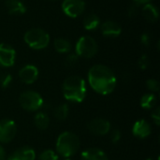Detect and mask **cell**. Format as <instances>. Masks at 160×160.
I'll return each instance as SVG.
<instances>
[{"instance_id":"cell-1","label":"cell","mask_w":160,"mask_h":160,"mask_svg":"<svg viewBox=\"0 0 160 160\" xmlns=\"http://www.w3.org/2000/svg\"><path fill=\"white\" fill-rule=\"evenodd\" d=\"M90 87L98 94L107 96L113 92L117 79L113 71L104 65H95L90 68L87 74Z\"/></svg>"},{"instance_id":"cell-2","label":"cell","mask_w":160,"mask_h":160,"mask_svg":"<svg viewBox=\"0 0 160 160\" xmlns=\"http://www.w3.org/2000/svg\"><path fill=\"white\" fill-rule=\"evenodd\" d=\"M63 95L64 98L74 103H81L86 97V82L80 76H69L63 82Z\"/></svg>"},{"instance_id":"cell-3","label":"cell","mask_w":160,"mask_h":160,"mask_svg":"<svg viewBox=\"0 0 160 160\" xmlns=\"http://www.w3.org/2000/svg\"><path fill=\"white\" fill-rule=\"evenodd\" d=\"M80 148L79 137L70 131L62 132L56 140V154L64 158H69L74 156Z\"/></svg>"},{"instance_id":"cell-4","label":"cell","mask_w":160,"mask_h":160,"mask_svg":"<svg viewBox=\"0 0 160 160\" xmlns=\"http://www.w3.org/2000/svg\"><path fill=\"white\" fill-rule=\"evenodd\" d=\"M23 40L31 49L42 50L49 45L50 35L44 29L32 28L25 32Z\"/></svg>"},{"instance_id":"cell-5","label":"cell","mask_w":160,"mask_h":160,"mask_svg":"<svg viewBox=\"0 0 160 160\" xmlns=\"http://www.w3.org/2000/svg\"><path fill=\"white\" fill-rule=\"evenodd\" d=\"M19 102L22 108L27 112H38L44 105V100L40 94L33 90L23 91L20 95Z\"/></svg>"},{"instance_id":"cell-6","label":"cell","mask_w":160,"mask_h":160,"mask_svg":"<svg viewBox=\"0 0 160 160\" xmlns=\"http://www.w3.org/2000/svg\"><path fill=\"white\" fill-rule=\"evenodd\" d=\"M98 50V42L95 38L90 36L81 37L75 45V53L79 57L92 58L94 57Z\"/></svg>"},{"instance_id":"cell-7","label":"cell","mask_w":160,"mask_h":160,"mask_svg":"<svg viewBox=\"0 0 160 160\" xmlns=\"http://www.w3.org/2000/svg\"><path fill=\"white\" fill-rule=\"evenodd\" d=\"M17 133V126L13 120L2 119L0 120V142H10Z\"/></svg>"},{"instance_id":"cell-8","label":"cell","mask_w":160,"mask_h":160,"mask_svg":"<svg viewBox=\"0 0 160 160\" xmlns=\"http://www.w3.org/2000/svg\"><path fill=\"white\" fill-rule=\"evenodd\" d=\"M64 13L70 18H77L83 13L85 2L83 0H64L62 3Z\"/></svg>"},{"instance_id":"cell-9","label":"cell","mask_w":160,"mask_h":160,"mask_svg":"<svg viewBox=\"0 0 160 160\" xmlns=\"http://www.w3.org/2000/svg\"><path fill=\"white\" fill-rule=\"evenodd\" d=\"M111 123L104 118H95L91 120L88 125V130L97 136H105L111 131Z\"/></svg>"},{"instance_id":"cell-10","label":"cell","mask_w":160,"mask_h":160,"mask_svg":"<svg viewBox=\"0 0 160 160\" xmlns=\"http://www.w3.org/2000/svg\"><path fill=\"white\" fill-rule=\"evenodd\" d=\"M16 52L8 44L0 43V66L4 68H10L15 64Z\"/></svg>"},{"instance_id":"cell-11","label":"cell","mask_w":160,"mask_h":160,"mask_svg":"<svg viewBox=\"0 0 160 160\" xmlns=\"http://www.w3.org/2000/svg\"><path fill=\"white\" fill-rule=\"evenodd\" d=\"M18 76L22 82L32 84L38 78V69L34 65H25L19 70Z\"/></svg>"},{"instance_id":"cell-12","label":"cell","mask_w":160,"mask_h":160,"mask_svg":"<svg viewBox=\"0 0 160 160\" xmlns=\"http://www.w3.org/2000/svg\"><path fill=\"white\" fill-rule=\"evenodd\" d=\"M152 133L151 125L144 119H140L136 121L132 127V134L134 137L143 140L148 138Z\"/></svg>"},{"instance_id":"cell-13","label":"cell","mask_w":160,"mask_h":160,"mask_svg":"<svg viewBox=\"0 0 160 160\" xmlns=\"http://www.w3.org/2000/svg\"><path fill=\"white\" fill-rule=\"evenodd\" d=\"M101 33L106 38H117L122 33L121 26L114 21H106L100 25Z\"/></svg>"},{"instance_id":"cell-14","label":"cell","mask_w":160,"mask_h":160,"mask_svg":"<svg viewBox=\"0 0 160 160\" xmlns=\"http://www.w3.org/2000/svg\"><path fill=\"white\" fill-rule=\"evenodd\" d=\"M36 152L29 146H22L15 150L8 160H35Z\"/></svg>"},{"instance_id":"cell-15","label":"cell","mask_w":160,"mask_h":160,"mask_svg":"<svg viewBox=\"0 0 160 160\" xmlns=\"http://www.w3.org/2000/svg\"><path fill=\"white\" fill-rule=\"evenodd\" d=\"M81 160H109L106 153L96 147L88 148L81 154Z\"/></svg>"},{"instance_id":"cell-16","label":"cell","mask_w":160,"mask_h":160,"mask_svg":"<svg viewBox=\"0 0 160 160\" xmlns=\"http://www.w3.org/2000/svg\"><path fill=\"white\" fill-rule=\"evenodd\" d=\"M7 10L12 15H22L26 12V7L21 0H6Z\"/></svg>"},{"instance_id":"cell-17","label":"cell","mask_w":160,"mask_h":160,"mask_svg":"<svg viewBox=\"0 0 160 160\" xmlns=\"http://www.w3.org/2000/svg\"><path fill=\"white\" fill-rule=\"evenodd\" d=\"M142 11L143 17L149 22H156L158 20V17H159L158 8L154 4L148 3V4L143 5Z\"/></svg>"},{"instance_id":"cell-18","label":"cell","mask_w":160,"mask_h":160,"mask_svg":"<svg viewBox=\"0 0 160 160\" xmlns=\"http://www.w3.org/2000/svg\"><path fill=\"white\" fill-rule=\"evenodd\" d=\"M34 124L36 128L39 130H45L50 125V118L47 112H38L34 116Z\"/></svg>"},{"instance_id":"cell-19","label":"cell","mask_w":160,"mask_h":160,"mask_svg":"<svg viewBox=\"0 0 160 160\" xmlns=\"http://www.w3.org/2000/svg\"><path fill=\"white\" fill-rule=\"evenodd\" d=\"M100 26V18L95 14V13H90L86 15L83 19V27L88 30H96Z\"/></svg>"},{"instance_id":"cell-20","label":"cell","mask_w":160,"mask_h":160,"mask_svg":"<svg viewBox=\"0 0 160 160\" xmlns=\"http://www.w3.org/2000/svg\"><path fill=\"white\" fill-rule=\"evenodd\" d=\"M141 107L144 110H151L157 104V97L154 93L144 94L140 100Z\"/></svg>"},{"instance_id":"cell-21","label":"cell","mask_w":160,"mask_h":160,"mask_svg":"<svg viewBox=\"0 0 160 160\" xmlns=\"http://www.w3.org/2000/svg\"><path fill=\"white\" fill-rule=\"evenodd\" d=\"M53 47L59 53H68L71 50V43L66 38H59L53 41Z\"/></svg>"},{"instance_id":"cell-22","label":"cell","mask_w":160,"mask_h":160,"mask_svg":"<svg viewBox=\"0 0 160 160\" xmlns=\"http://www.w3.org/2000/svg\"><path fill=\"white\" fill-rule=\"evenodd\" d=\"M69 112V109H68V105L66 103H62L60 105H58L55 109H54V116L56 119H58L59 121H63L65 120Z\"/></svg>"},{"instance_id":"cell-23","label":"cell","mask_w":160,"mask_h":160,"mask_svg":"<svg viewBox=\"0 0 160 160\" xmlns=\"http://www.w3.org/2000/svg\"><path fill=\"white\" fill-rule=\"evenodd\" d=\"M59 156L52 149H46L40 153L38 156V160H58Z\"/></svg>"},{"instance_id":"cell-24","label":"cell","mask_w":160,"mask_h":160,"mask_svg":"<svg viewBox=\"0 0 160 160\" xmlns=\"http://www.w3.org/2000/svg\"><path fill=\"white\" fill-rule=\"evenodd\" d=\"M12 75L9 74V73H4L0 76V86L3 88V89H6L8 88L11 82H12Z\"/></svg>"},{"instance_id":"cell-25","label":"cell","mask_w":160,"mask_h":160,"mask_svg":"<svg viewBox=\"0 0 160 160\" xmlns=\"http://www.w3.org/2000/svg\"><path fill=\"white\" fill-rule=\"evenodd\" d=\"M79 62V56L76 53H69L65 60V65L68 68H73Z\"/></svg>"},{"instance_id":"cell-26","label":"cell","mask_w":160,"mask_h":160,"mask_svg":"<svg viewBox=\"0 0 160 160\" xmlns=\"http://www.w3.org/2000/svg\"><path fill=\"white\" fill-rule=\"evenodd\" d=\"M146 87L149 91H151L152 93L155 92H158L160 88V84L158 80L156 79H149L146 81Z\"/></svg>"},{"instance_id":"cell-27","label":"cell","mask_w":160,"mask_h":160,"mask_svg":"<svg viewBox=\"0 0 160 160\" xmlns=\"http://www.w3.org/2000/svg\"><path fill=\"white\" fill-rule=\"evenodd\" d=\"M149 63H150L149 57H148L146 54H142V55L139 58V60H138V66H139V68H140L141 69H142V70H144V69H146V68H148Z\"/></svg>"},{"instance_id":"cell-28","label":"cell","mask_w":160,"mask_h":160,"mask_svg":"<svg viewBox=\"0 0 160 160\" xmlns=\"http://www.w3.org/2000/svg\"><path fill=\"white\" fill-rule=\"evenodd\" d=\"M111 141L113 144H116L120 142L121 140V137H122V134H121V131L119 129H113L112 132H111Z\"/></svg>"},{"instance_id":"cell-29","label":"cell","mask_w":160,"mask_h":160,"mask_svg":"<svg viewBox=\"0 0 160 160\" xmlns=\"http://www.w3.org/2000/svg\"><path fill=\"white\" fill-rule=\"evenodd\" d=\"M139 7L140 6L135 4V3H133L131 6H129L128 8V17L136 16L138 14V12H139Z\"/></svg>"},{"instance_id":"cell-30","label":"cell","mask_w":160,"mask_h":160,"mask_svg":"<svg viewBox=\"0 0 160 160\" xmlns=\"http://www.w3.org/2000/svg\"><path fill=\"white\" fill-rule=\"evenodd\" d=\"M152 41V37L148 32H144L142 36H141V42L142 45L144 46H149L150 43Z\"/></svg>"},{"instance_id":"cell-31","label":"cell","mask_w":160,"mask_h":160,"mask_svg":"<svg viewBox=\"0 0 160 160\" xmlns=\"http://www.w3.org/2000/svg\"><path fill=\"white\" fill-rule=\"evenodd\" d=\"M152 119L154 121V123L156 124V126H159L160 125V108H156L153 112H152Z\"/></svg>"},{"instance_id":"cell-32","label":"cell","mask_w":160,"mask_h":160,"mask_svg":"<svg viewBox=\"0 0 160 160\" xmlns=\"http://www.w3.org/2000/svg\"><path fill=\"white\" fill-rule=\"evenodd\" d=\"M132 1H133V3H135V4L141 6V5H145V4L150 3L152 0H132Z\"/></svg>"},{"instance_id":"cell-33","label":"cell","mask_w":160,"mask_h":160,"mask_svg":"<svg viewBox=\"0 0 160 160\" xmlns=\"http://www.w3.org/2000/svg\"><path fill=\"white\" fill-rule=\"evenodd\" d=\"M0 160H6V151L1 145H0Z\"/></svg>"},{"instance_id":"cell-34","label":"cell","mask_w":160,"mask_h":160,"mask_svg":"<svg viewBox=\"0 0 160 160\" xmlns=\"http://www.w3.org/2000/svg\"><path fill=\"white\" fill-rule=\"evenodd\" d=\"M145 160H153V159H152V158H146Z\"/></svg>"},{"instance_id":"cell-35","label":"cell","mask_w":160,"mask_h":160,"mask_svg":"<svg viewBox=\"0 0 160 160\" xmlns=\"http://www.w3.org/2000/svg\"><path fill=\"white\" fill-rule=\"evenodd\" d=\"M64 160H71V159H70V158H65Z\"/></svg>"},{"instance_id":"cell-36","label":"cell","mask_w":160,"mask_h":160,"mask_svg":"<svg viewBox=\"0 0 160 160\" xmlns=\"http://www.w3.org/2000/svg\"><path fill=\"white\" fill-rule=\"evenodd\" d=\"M50 1H58V0H50Z\"/></svg>"},{"instance_id":"cell-37","label":"cell","mask_w":160,"mask_h":160,"mask_svg":"<svg viewBox=\"0 0 160 160\" xmlns=\"http://www.w3.org/2000/svg\"><path fill=\"white\" fill-rule=\"evenodd\" d=\"M7 160H8V159H7Z\"/></svg>"}]
</instances>
